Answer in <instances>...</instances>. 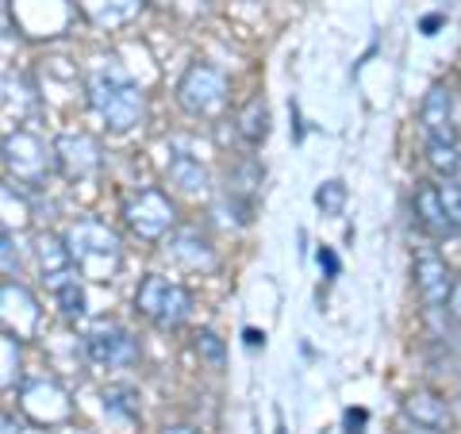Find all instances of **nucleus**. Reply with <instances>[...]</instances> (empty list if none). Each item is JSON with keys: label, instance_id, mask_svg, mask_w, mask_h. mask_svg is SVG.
<instances>
[{"label": "nucleus", "instance_id": "obj_33", "mask_svg": "<svg viewBox=\"0 0 461 434\" xmlns=\"http://www.w3.org/2000/svg\"><path fill=\"white\" fill-rule=\"evenodd\" d=\"M273 434H288V430H285V419H281V415H277V427H273Z\"/></svg>", "mask_w": 461, "mask_h": 434}, {"label": "nucleus", "instance_id": "obj_2", "mask_svg": "<svg viewBox=\"0 0 461 434\" xmlns=\"http://www.w3.org/2000/svg\"><path fill=\"white\" fill-rule=\"evenodd\" d=\"M66 246L74 254V266L81 269V277H89V281H112L123 262L120 239L100 220H77L66 231Z\"/></svg>", "mask_w": 461, "mask_h": 434}, {"label": "nucleus", "instance_id": "obj_1", "mask_svg": "<svg viewBox=\"0 0 461 434\" xmlns=\"http://www.w3.org/2000/svg\"><path fill=\"white\" fill-rule=\"evenodd\" d=\"M89 104L96 108L100 120L120 135L139 127L142 115H147V96H142V89L112 62L89 74Z\"/></svg>", "mask_w": 461, "mask_h": 434}, {"label": "nucleus", "instance_id": "obj_13", "mask_svg": "<svg viewBox=\"0 0 461 434\" xmlns=\"http://www.w3.org/2000/svg\"><path fill=\"white\" fill-rule=\"evenodd\" d=\"M23 411L39 423H58L69 415V396L54 381H27L23 384Z\"/></svg>", "mask_w": 461, "mask_h": 434}, {"label": "nucleus", "instance_id": "obj_30", "mask_svg": "<svg viewBox=\"0 0 461 434\" xmlns=\"http://www.w3.org/2000/svg\"><path fill=\"white\" fill-rule=\"evenodd\" d=\"M5 434H20V423L12 415H5Z\"/></svg>", "mask_w": 461, "mask_h": 434}, {"label": "nucleus", "instance_id": "obj_12", "mask_svg": "<svg viewBox=\"0 0 461 434\" xmlns=\"http://www.w3.org/2000/svg\"><path fill=\"white\" fill-rule=\"evenodd\" d=\"M35 258H39V269H42V281L50 285V293L62 281H69L74 277V254H69V246H66V239H58V235H50V231H42V235L35 239Z\"/></svg>", "mask_w": 461, "mask_h": 434}, {"label": "nucleus", "instance_id": "obj_14", "mask_svg": "<svg viewBox=\"0 0 461 434\" xmlns=\"http://www.w3.org/2000/svg\"><path fill=\"white\" fill-rule=\"evenodd\" d=\"M450 120H454V96H450V89L435 85V89L423 96V108H420V123H423L427 139L430 135H454Z\"/></svg>", "mask_w": 461, "mask_h": 434}, {"label": "nucleus", "instance_id": "obj_8", "mask_svg": "<svg viewBox=\"0 0 461 434\" xmlns=\"http://www.w3.org/2000/svg\"><path fill=\"white\" fill-rule=\"evenodd\" d=\"M50 150H54V166L62 169V177H69V181L89 177L100 166V147L93 135H58Z\"/></svg>", "mask_w": 461, "mask_h": 434}, {"label": "nucleus", "instance_id": "obj_18", "mask_svg": "<svg viewBox=\"0 0 461 434\" xmlns=\"http://www.w3.org/2000/svg\"><path fill=\"white\" fill-rule=\"evenodd\" d=\"M169 181L173 185H181L185 193H204V185H208V169L196 162V158H189V154H173L169 158Z\"/></svg>", "mask_w": 461, "mask_h": 434}, {"label": "nucleus", "instance_id": "obj_15", "mask_svg": "<svg viewBox=\"0 0 461 434\" xmlns=\"http://www.w3.org/2000/svg\"><path fill=\"white\" fill-rule=\"evenodd\" d=\"M235 131L250 142V147H262L269 139V104L262 96H250L247 104L235 112Z\"/></svg>", "mask_w": 461, "mask_h": 434}, {"label": "nucleus", "instance_id": "obj_10", "mask_svg": "<svg viewBox=\"0 0 461 434\" xmlns=\"http://www.w3.org/2000/svg\"><path fill=\"white\" fill-rule=\"evenodd\" d=\"M411 212H415V223H420L430 239H450L457 235V227L450 220V212H446L442 204V193H438V185H420L411 196Z\"/></svg>", "mask_w": 461, "mask_h": 434}, {"label": "nucleus", "instance_id": "obj_23", "mask_svg": "<svg viewBox=\"0 0 461 434\" xmlns=\"http://www.w3.org/2000/svg\"><path fill=\"white\" fill-rule=\"evenodd\" d=\"M5 388H12L20 381V335H12V330H5Z\"/></svg>", "mask_w": 461, "mask_h": 434}, {"label": "nucleus", "instance_id": "obj_11", "mask_svg": "<svg viewBox=\"0 0 461 434\" xmlns=\"http://www.w3.org/2000/svg\"><path fill=\"white\" fill-rule=\"evenodd\" d=\"M403 415L427 434H446L454 427V415H450V408H446V400L427 393V388H415V393L403 396Z\"/></svg>", "mask_w": 461, "mask_h": 434}, {"label": "nucleus", "instance_id": "obj_28", "mask_svg": "<svg viewBox=\"0 0 461 434\" xmlns=\"http://www.w3.org/2000/svg\"><path fill=\"white\" fill-rule=\"evenodd\" d=\"M446 308H450V320L461 323V277H454V288H450V300H446Z\"/></svg>", "mask_w": 461, "mask_h": 434}, {"label": "nucleus", "instance_id": "obj_26", "mask_svg": "<svg viewBox=\"0 0 461 434\" xmlns=\"http://www.w3.org/2000/svg\"><path fill=\"white\" fill-rule=\"evenodd\" d=\"M320 266H323L327 277H339L342 273V262H339V254L330 250V246H320Z\"/></svg>", "mask_w": 461, "mask_h": 434}, {"label": "nucleus", "instance_id": "obj_21", "mask_svg": "<svg viewBox=\"0 0 461 434\" xmlns=\"http://www.w3.org/2000/svg\"><path fill=\"white\" fill-rule=\"evenodd\" d=\"M54 300H58V308H62V315H81L85 312V288L77 285V277H69V281H62L54 288Z\"/></svg>", "mask_w": 461, "mask_h": 434}, {"label": "nucleus", "instance_id": "obj_22", "mask_svg": "<svg viewBox=\"0 0 461 434\" xmlns=\"http://www.w3.org/2000/svg\"><path fill=\"white\" fill-rule=\"evenodd\" d=\"M193 346H196L200 361H208L212 369H223V361H227V346H223V339L215 335V330H200Z\"/></svg>", "mask_w": 461, "mask_h": 434}, {"label": "nucleus", "instance_id": "obj_19", "mask_svg": "<svg viewBox=\"0 0 461 434\" xmlns=\"http://www.w3.org/2000/svg\"><path fill=\"white\" fill-rule=\"evenodd\" d=\"M104 408H108L112 415L139 419V393H135V388H123V384L104 388Z\"/></svg>", "mask_w": 461, "mask_h": 434}, {"label": "nucleus", "instance_id": "obj_9", "mask_svg": "<svg viewBox=\"0 0 461 434\" xmlns=\"http://www.w3.org/2000/svg\"><path fill=\"white\" fill-rule=\"evenodd\" d=\"M415 288H420V300L430 312L446 308V300H450L454 277H450V269H446V262L435 250H423L420 258H415Z\"/></svg>", "mask_w": 461, "mask_h": 434}, {"label": "nucleus", "instance_id": "obj_27", "mask_svg": "<svg viewBox=\"0 0 461 434\" xmlns=\"http://www.w3.org/2000/svg\"><path fill=\"white\" fill-rule=\"evenodd\" d=\"M342 419H346V434H362V427H366V419H369V415H366V408H357V411L350 408Z\"/></svg>", "mask_w": 461, "mask_h": 434}, {"label": "nucleus", "instance_id": "obj_4", "mask_svg": "<svg viewBox=\"0 0 461 434\" xmlns=\"http://www.w3.org/2000/svg\"><path fill=\"white\" fill-rule=\"evenodd\" d=\"M177 104L196 115V120H212L227 108V77L223 69L212 62H193L177 81Z\"/></svg>", "mask_w": 461, "mask_h": 434}, {"label": "nucleus", "instance_id": "obj_29", "mask_svg": "<svg viewBox=\"0 0 461 434\" xmlns=\"http://www.w3.org/2000/svg\"><path fill=\"white\" fill-rule=\"evenodd\" d=\"M438 23H442V16H427V20H423V35H435Z\"/></svg>", "mask_w": 461, "mask_h": 434}, {"label": "nucleus", "instance_id": "obj_31", "mask_svg": "<svg viewBox=\"0 0 461 434\" xmlns=\"http://www.w3.org/2000/svg\"><path fill=\"white\" fill-rule=\"evenodd\" d=\"M266 335H258V330H247V346H262Z\"/></svg>", "mask_w": 461, "mask_h": 434}, {"label": "nucleus", "instance_id": "obj_6", "mask_svg": "<svg viewBox=\"0 0 461 434\" xmlns=\"http://www.w3.org/2000/svg\"><path fill=\"white\" fill-rule=\"evenodd\" d=\"M5 166L20 185H42L54 166V150L47 154V147L35 135L16 131L5 139Z\"/></svg>", "mask_w": 461, "mask_h": 434}, {"label": "nucleus", "instance_id": "obj_24", "mask_svg": "<svg viewBox=\"0 0 461 434\" xmlns=\"http://www.w3.org/2000/svg\"><path fill=\"white\" fill-rule=\"evenodd\" d=\"M438 193H442V204H446V212H450L454 227L461 231V181L457 177H442Z\"/></svg>", "mask_w": 461, "mask_h": 434}, {"label": "nucleus", "instance_id": "obj_7", "mask_svg": "<svg viewBox=\"0 0 461 434\" xmlns=\"http://www.w3.org/2000/svg\"><path fill=\"white\" fill-rule=\"evenodd\" d=\"M85 354H89L93 366L127 369L139 361V339L127 335L123 327H96L85 335Z\"/></svg>", "mask_w": 461, "mask_h": 434}, {"label": "nucleus", "instance_id": "obj_3", "mask_svg": "<svg viewBox=\"0 0 461 434\" xmlns=\"http://www.w3.org/2000/svg\"><path fill=\"white\" fill-rule=\"evenodd\" d=\"M135 312L142 315V320H150L154 327L173 330L193 315V296H189V288H181V285L150 273L135 293Z\"/></svg>", "mask_w": 461, "mask_h": 434}, {"label": "nucleus", "instance_id": "obj_17", "mask_svg": "<svg viewBox=\"0 0 461 434\" xmlns=\"http://www.w3.org/2000/svg\"><path fill=\"white\" fill-rule=\"evenodd\" d=\"M169 254L177 258L181 266H189V269H212L215 266V254H212L208 239H200L196 231H181V235L169 242Z\"/></svg>", "mask_w": 461, "mask_h": 434}, {"label": "nucleus", "instance_id": "obj_5", "mask_svg": "<svg viewBox=\"0 0 461 434\" xmlns=\"http://www.w3.org/2000/svg\"><path fill=\"white\" fill-rule=\"evenodd\" d=\"M123 223L131 227V235H139L142 242H162L173 231V223H177V212H173V200L162 189H139L127 196Z\"/></svg>", "mask_w": 461, "mask_h": 434}, {"label": "nucleus", "instance_id": "obj_32", "mask_svg": "<svg viewBox=\"0 0 461 434\" xmlns=\"http://www.w3.org/2000/svg\"><path fill=\"white\" fill-rule=\"evenodd\" d=\"M166 434H196L193 427H166Z\"/></svg>", "mask_w": 461, "mask_h": 434}, {"label": "nucleus", "instance_id": "obj_20", "mask_svg": "<svg viewBox=\"0 0 461 434\" xmlns=\"http://www.w3.org/2000/svg\"><path fill=\"white\" fill-rule=\"evenodd\" d=\"M315 208H320L323 215H342V208H346V185L339 177L323 181L320 189H315Z\"/></svg>", "mask_w": 461, "mask_h": 434}, {"label": "nucleus", "instance_id": "obj_16", "mask_svg": "<svg viewBox=\"0 0 461 434\" xmlns=\"http://www.w3.org/2000/svg\"><path fill=\"white\" fill-rule=\"evenodd\" d=\"M427 166L438 177H457L461 173V142L457 135H430L427 139Z\"/></svg>", "mask_w": 461, "mask_h": 434}, {"label": "nucleus", "instance_id": "obj_25", "mask_svg": "<svg viewBox=\"0 0 461 434\" xmlns=\"http://www.w3.org/2000/svg\"><path fill=\"white\" fill-rule=\"evenodd\" d=\"M0 254H5V277H16L20 273V254H16V242H12V231L0 235Z\"/></svg>", "mask_w": 461, "mask_h": 434}]
</instances>
